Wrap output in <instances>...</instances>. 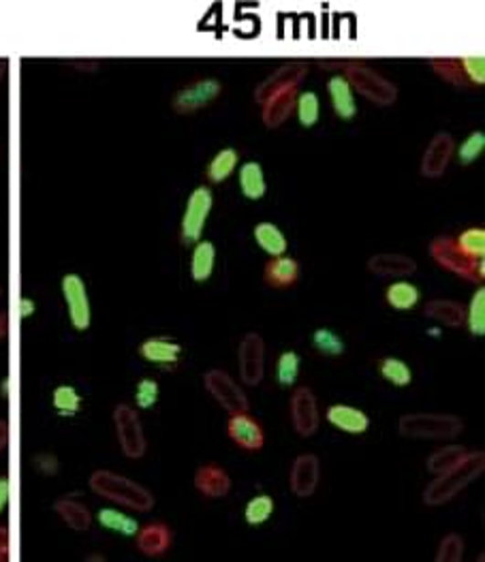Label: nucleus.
Returning <instances> with one entry per match:
<instances>
[{
  "label": "nucleus",
  "mask_w": 485,
  "mask_h": 562,
  "mask_svg": "<svg viewBox=\"0 0 485 562\" xmlns=\"http://www.w3.org/2000/svg\"><path fill=\"white\" fill-rule=\"evenodd\" d=\"M214 261H216V249L210 239L204 242H195L193 257H191V274L195 282H206L214 271Z\"/></svg>",
  "instance_id": "cd10ccee"
},
{
  "label": "nucleus",
  "mask_w": 485,
  "mask_h": 562,
  "mask_svg": "<svg viewBox=\"0 0 485 562\" xmlns=\"http://www.w3.org/2000/svg\"><path fill=\"white\" fill-rule=\"evenodd\" d=\"M464 556V539L462 535L449 533L445 535L438 543L437 549V560L438 562H459Z\"/></svg>",
  "instance_id": "37998d69"
},
{
  "label": "nucleus",
  "mask_w": 485,
  "mask_h": 562,
  "mask_svg": "<svg viewBox=\"0 0 485 562\" xmlns=\"http://www.w3.org/2000/svg\"><path fill=\"white\" fill-rule=\"evenodd\" d=\"M308 62L304 60H293L287 62V65H280L276 71H272L268 75L266 80L259 81L255 88V101L257 103H263L268 97H272V94L287 90V88H298L301 84V80L308 75Z\"/></svg>",
  "instance_id": "4468645a"
},
{
  "label": "nucleus",
  "mask_w": 485,
  "mask_h": 562,
  "mask_svg": "<svg viewBox=\"0 0 485 562\" xmlns=\"http://www.w3.org/2000/svg\"><path fill=\"white\" fill-rule=\"evenodd\" d=\"M52 402L60 415H75L81 408V396L73 385H58L54 389Z\"/></svg>",
  "instance_id": "a19ab883"
},
{
  "label": "nucleus",
  "mask_w": 485,
  "mask_h": 562,
  "mask_svg": "<svg viewBox=\"0 0 485 562\" xmlns=\"http://www.w3.org/2000/svg\"><path fill=\"white\" fill-rule=\"evenodd\" d=\"M263 278L269 287L274 289H287L293 287L300 278V263L298 259L293 257H272L266 263V270H263Z\"/></svg>",
  "instance_id": "5701e85b"
},
{
  "label": "nucleus",
  "mask_w": 485,
  "mask_h": 562,
  "mask_svg": "<svg viewBox=\"0 0 485 562\" xmlns=\"http://www.w3.org/2000/svg\"><path fill=\"white\" fill-rule=\"evenodd\" d=\"M7 332H9V319H7V314L0 313V340L7 336Z\"/></svg>",
  "instance_id": "864d4df0"
},
{
  "label": "nucleus",
  "mask_w": 485,
  "mask_h": 562,
  "mask_svg": "<svg viewBox=\"0 0 485 562\" xmlns=\"http://www.w3.org/2000/svg\"><path fill=\"white\" fill-rule=\"evenodd\" d=\"M459 62H462L466 80H469L470 86H483L485 84V60H483V56H464V58H459Z\"/></svg>",
  "instance_id": "49530a36"
},
{
  "label": "nucleus",
  "mask_w": 485,
  "mask_h": 562,
  "mask_svg": "<svg viewBox=\"0 0 485 562\" xmlns=\"http://www.w3.org/2000/svg\"><path fill=\"white\" fill-rule=\"evenodd\" d=\"M195 488L207 498H223L231 492V477L223 466L204 464L195 472Z\"/></svg>",
  "instance_id": "6ab92c4d"
},
{
  "label": "nucleus",
  "mask_w": 485,
  "mask_h": 562,
  "mask_svg": "<svg viewBox=\"0 0 485 562\" xmlns=\"http://www.w3.org/2000/svg\"><path fill=\"white\" fill-rule=\"evenodd\" d=\"M295 99H298V88H287V90H280L272 94L263 101L261 107V118L263 124L268 129H279L289 120V116L295 111Z\"/></svg>",
  "instance_id": "a211bd4d"
},
{
  "label": "nucleus",
  "mask_w": 485,
  "mask_h": 562,
  "mask_svg": "<svg viewBox=\"0 0 485 562\" xmlns=\"http://www.w3.org/2000/svg\"><path fill=\"white\" fill-rule=\"evenodd\" d=\"M327 90H330L332 107L336 111L340 120H353L357 116V103H355V92L343 73L333 75L327 81Z\"/></svg>",
  "instance_id": "b1692460"
},
{
  "label": "nucleus",
  "mask_w": 485,
  "mask_h": 562,
  "mask_svg": "<svg viewBox=\"0 0 485 562\" xmlns=\"http://www.w3.org/2000/svg\"><path fill=\"white\" fill-rule=\"evenodd\" d=\"M239 188H242L244 197L250 201H259L266 195L268 182L261 163L250 161L239 167Z\"/></svg>",
  "instance_id": "a878e982"
},
{
  "label": "nucleus",
  "mask_w": 485,
  "mask_h": 562,
  "mask_svg": "<svg viewBox=\"0 0 485 562\" xmlns=\"http://www.w3.org/2000/svg\"><path fill=\"white\" fill-rule=\"evenodd\" d=\"M214 206V195L207 186H197L186 201L185 217L180 225V238L185 244H195L201 239L204 227L207 223Z\"/></svg>",
  "instance_id": "1a4fd4ad"
},
{
  "label": "nucleus",
  "mask_w": 485,
  "mask_h": 562,
  "mask_svg": "<svg viewBox=\"0 0 485 562\" xmlns=\"http://www.w3.org/2000/svg\"><path fill=\"white\" fill-rule=\"evenodd\" d=\"M227 434L244 451H259L266 445V432L259 421L248 413H231L229 424H227Z\"/></svg>",
  "instance_id": "dca6fc26"
},
{
  "label": "nucleus",
  "mask_w": 485,
  "mask_h": 562,
  "mask_svg": "<svg viewBox=\"0 0 485 562\" xmlns=\"http://www.w3.org/2000/svg\"><path fill=\"white\" fill-rule=\"evenodd\" d=\"M272 514H274V498L268 494L250 498L247 507H244V520H247L250 526H261L263 522L269 520V515Z\"/></svg>",
  "instance_id": "58836bf2"
},
{
  "label": "nucleus",
  "mask_w": 485,
  "mask_h": 562,
  "mask_svg": "<svg viewBox=\"0 0 485 562\" xmlns=\"http://www.w3.org/2000/svg\"><path fill=\"white\" fill-rule=\"evenodd\" d=\"M159 383L154 378H142L135 387V402L140 408H153L159 400Z\"/></svg>",
  "instance_id": "a18cd8bd"
},
{
  "label": "nucleus",
  "mask_w": 485,
  "mask_h": 562,
  "mask_svg": "<svg viewBox=\"0 0 485 562\" xmlns=\"http://www.w3.org/2000/svg\"><path fill=\"white\" fill-rule=\"evenodd\" d=\"M295 113H298L300 124L311 129L319 122L321 118V103H319V94L314 90L298 92V99H295Z\"/></svg>",
  "instance_id": "c9c22d12"
},
{
  "label": "nucleus",
  "mask_w": 485,
  "mask_h": 562,
  "mask_svg": "<svg viewBox=\"0 0 485 562\" xmlns=\"http://www.w3.org/2000/svg\"><path fill=\"white\" fill-rule=\"evenodd\" d=\"M453 154H456V139H453L451 133H437L426 146L424 156H421V175L430 180L440 178L449 167Z\"/></svg>",
  "instance_id": "ddd939ff"
},
{
  "label": "nucleus",
  "mask_w": 485,
  "mask_h": 562,
  "mask_svg": "<svg viewBox=\"0 0 485 562\" xmlns=\"http://www.w3.org/2000/svg\"><path fill=\"white\" fill-rule=\"evenodd\" d=\"M11 494V482L9 477H0V511L7 507Z\"/></svg>",
  "instance_id": "8fccbe9b"
},
{
  "label": "nucleus",
  "mask_w": 485,
  "mask_h": 562,
  "mask_svg": "<svg viewBox=\"0 0 485 562\" xmlns=\"http://www.w3.org/2000/svg\"><path fill=\"white\" fill-rule=\"evenodd\" d=\"M0 293H3V289H0Z\"/></svg>",
  "instance_id": "6e6d98bb"
},
{
  "label": "nucleus",
  "mask_w": 485,
  "mask_h": 562,
  "mask_svg": "<svg viewBox=\"0 0 485 562\" xmlns=\"http://www.w3.org/2000/svg\"><path fill=\"white\" fill-rule=\"evenodd\" d=\"M239 163V153L236 148H223L218 154H214V159L207 163L206 167V178L212 182V185H220L225 182L229 175L237 169Z\"/></svg>",
  "instance_id": "c756f323"
},
{
  "label": "nucleus",
  "mask_w": 485,
  "mask_h": 562,
  "mask_svg": "<svg viewBox=\"0 0 485 562\" xmlns=\"http://www.w3.org/2000/svg\"><path fill=\"white\" fill-rule=\"evenodd\" d=\"M321 482V460L314 453H300L293 460L291 471H289V488L295 496L308 498L319 488Z\"/></svg>",
  "instance_id": "2eb2a0df"
},
{
  "label": "nucleus",
  "mask_w": 485,
  "mask_h": 562,
  "mask_svg": "<svg viewBox=\"0 0 485 562\" xmlns=\"http://www.w3.org/2000/svg\"><path fill=\"white\" fill-rule=\"evenodd\" d=\"M430 67L440 80L447 81V84L458 86V88H469L470 86L469 80H466V73H464L462 62H459V58H432Z\"/></svg>",
  "instance_id": "473e14b6"
},
{
  "label": "nucleus",
  "mask_w": 485,
  "mask_h": 562,
  "mask_svg": "<svg viewBox=\"0 0 485 562\" xmlns=\"http://www.w3.org/2000/svg\"><path fill=\"white\" fill-rule=\"evenodd\" d=\"M94 494L107 498V501L124 504V507L135 511H150L154 507V494L142 483L133 482V479L118 475L113 471L99 469L94 471L90 479H88Z\"/></svg>",
  "instance_id": "f03ea898"
},
{
  "label": "nucleus",
  "mask_w": 485,
  "mask_h": 562,
  "mask_svg": "<svg viewBox=\"0 0 485 562\" xmlns=\"http://www.w3.org/2000/svg\"><path fill=\"white\" fill-rule=\"evenodd\" d=\"M312 345L314 349L323 355H343L344 353V343L338 338V334H333L327 327H321L312 334Z\"/></svg>",
  "instance_id": "c03bdc74"
},
{
  "label": "nucleus",
  "mask_w": 485,
  "mask_h": 562,
  "mask_svg": "<svg viewBox=\"0 0 485 562\" xmlns=\"http://www.w3.org/2000/svg\"><path fill=\"white\" fill-rule=\"evenodd\" d=\"M9 443V424L5 419H0V451L5 450Z\"/></svg>",
  "instance_id": "603ef678"
},
{
  "label": "nucleus",
  "mask_w": 485,
  "mask_h": 562,
  "mask_svg": "<svg viewBox=\"0 0 485 562\" xmlns=\"http://www.w3.org/2000/svg\"><path fill=\"white\" fill-rule=\"evenodd\" d=\"M220 92H223V84H220L218 80L214 78L195 80L174 94L172 107L175 113H180V116H188V113L199 111L201 107L210 105L212 101H216Z\"/></svg>",
  "instance_id": "9d476101"
},
{
  "label": "nucleus",
  "mask_w": 485,
  "mask_h": 562,
  "mask_svg": "<svg viewBox=\"0 0 485 562\" xmlns=\"http://www.w3.org/2000/svg\"><path fill=\"white\" fill-rule=\"evenodd\" d=\"M62 295H65V304L69 311V319L75 330L84 332L92 323V308L90 298H88L86 282L79 274H65L62 276Z\"/></svg>",
  "instance_id": "f8f14e48"
},
{
  "label": "nucleus",
  "mask_w": 485,
  "mask_h": 562,
  "mask_svg": "<svg viewBox=\"0 0 485 562\" xmlns=\"http://www.w3.org/2000/svg\"><path fill=\"white\" fill-rule=\"evenodd\" d=\"M464 323L469 325L472 336H483L485 334V287H479L472 295L469 308H466Z\"/></svg>",
  "instance_id": "4c0bfd02"
},
{
  "label": "nucleus",
  "mask_w": 485,
  "mask_h": 562,
  "mask_svg": "<svg viewBox=\"0 0 485 562\" xmlns=\"http://www.w3.org/2000/svg\"><path fill=\"white\" fill-rule=\"evenodd\" d=\"M430 255L434 261H437L440 268L453 271V274L466 278V281L472 282H481L485 276V261H472L464 255L462 250L458 249L456 238L449 236H440L437 239H432L430 244Z\"/></svg>",
  "instance_id": "39448f33"
},
{
  "label": "nucleus",
  "mask_w": 485,
  "mask_h": 562,
  "mask_svg": "<svg viewBox=\"0 0 485 562\" xmlns=\"http://www.w3.org/2000/svg\"><path fill=\"white\" fill-rule=\"evenodd\" d=\"M9 547H11L9 526H3V524H0V560L9 558Z\"/></svg>",
  "instance_id": "09e8293b"
},
{
  "label": "nucleus",
  "mask_w": 485,
  "mask_h": 562,
  "mask_svg": "<svg viewBox=\"0 0 485 562\" xmlns=\"http://www.w3.org/2000/svg\"><path fill=\"white\" fill-rule=\"evenodd\" d=\"M35 464L37 469H39L43 475H56L60 469V462L58 458L54 456V453H39V456L35 458Z\"/></svg>",
  "instance_id": "de8ad7c7"
},
{
  "label": "nucleus",
  "mask_w": 485,
  "mask_h": 562,
  "mask_svg": "<svg viewBox=\"0 0 485 562\" xmlns=\"http://www.w3.org/2000/svg\"><path fill=\"white\" fill-rule=\"evenodd\" d=\"M137 549L146 556H161L172 546V528L163 522L146 524L137 530Z\"/></svg>",
  "instance_id": "412c9836"
},
{
  "label": "nucleus",
  "mask_w": 485,
  "mask_h": 562,
  "mask_svg": "<svg viewBox=\"0 0 485 562\" xmlns=\"http://www.w3.org/2000/svg\"><path fill=\"white\" fill-rule=\"evenodd\" d=\"M456 244L472 261H481L485 257V229L483 227H470V229L459 233Z\"/></svg>",
  "instance_id": "f704fd0d"
},
{
  "label": "nucleus",
  "mask_w": 485,
  "mask_h": 562,
  "mask_svg": "<svg viewBox=\"0 0 485 562\" xmlns=\"http://www.w3.org/2000/svg\"><path fill=\"white\" fill-rule=\"evenodd\" d=\"M113 426H116V437L124 456L131 460L143 458V453L148 450V440L140 413L131 404H118L113 408Z\"/></svg>",
  "instance_id": "423d86ee"
},
{
  "label": "nucleus",
  "mask_w": 485,
  "mask_h": 562,
  "mask_svg": "<svg viewBox=\"0 0 485 562\" xmlns=\"http://www.w3.org/2000/svg\"><path fill=\"white\" fill-rule=\"evenodd\" d=\"M289 413H291V424L300 437L311 439L321 426V410L319 400L311 387H295L289 402Z\"/></svg>",
  "instance_id": "9b49d317"
},
{
  "label": "nucleus",
  "mask_w": 485,
  "mask_h": 562,
  "mask_svg": "<svg viewBox=\"0 0 485 562\" xmlns=\"http://www.w3.org/2000/svg\"><path fill=\"white\" fill-rule=\"evenodd\" d=\"M204 385L214 400L229 413H247L250 410V400L247 391L242 389V385H237L229 372L212 368L204 375Z\"/></svg>",
  "instance_id": "0eeeda50"
},
{
  "label": "nucleus",
  "mask_w": 485,
  "mask_h": 562,
  "mask_svg": "<svg viewBox=\"0 0 485 562\" xmlns=\"http://www.w3.org/2000/svg\"><path fill=\"white\" fill-rule=\"evenodd\" d=\"M5 75H7V62L0 60V81H3Z\"/></svg>",
  "instance_id": "5fc2aeb1"
},
{
  "label": "nucleus",
  "mask_w": 485,
  "mask_h": 562,
  "mask_svg": "<svg viewBox=\"0 0 485 562\" xmlns=\"http://www.w3.org/2000/svg\"><path fill=\"white\" fill-rule=\"evenodd\" d=\"M485 150V133L483 131H472L469 137L464 139L458 146V161L459 165L469 167L472 161H477Z\"/></svg>",
  "instance_id": "79ce46f5"
},
{
  "label": "nucleus",
  "mask_w": 485,
  "mask_h": 562,
  "mask_svg": "<svg viewBox=\"0 0 485 562\" xmlns=\"http://www.w3.org/2000/svg\"><path fill=\"white\" fill-rule=\"evenodd\" d=\"M368 271L381 278H406L417 271V261L402 252H379L368 259Z\"/></svg>",
  "instance_id": "f3484780"
},
{
  "label": "nucleus",
  "mask_w": 485,
  "mask_h": 562,
  "mask_svg": "<svg viewBox=\"0 0 485 562\" xmlns=\"http://www.w3.org/2000/svg\"><path fill=\"white\" fill-rule=\"evenodd\" d=\"M237 366L239 378H242L244 385L257 387L263 381V375H266V343H263L261 334H244L237 345Z\"/></svg>",
  "instance_id": "6e6552de"
},
{
  "label": "nucleus",
  "mask_w": 485,
  "mask_h": 562,
  "mask_svg": "<svg viewBox=\"0 0 485 562\" xmlns=\"http://www.w3.org/2000/svg\"><path fill=\"white\" fill-rule=\"evenodd\" d=\"M379 370H381V376L385 378V381L394 383L395 387H406V385H411L413 381V370L408 368V364L402 362L400 357L381 359Z\"/></svg>",
  "instance_id": "e433bc0d"
},
{
  "label": "nucleus",
  "mask_w": 485,
  "mask_h": 562,
  "mask_svg": "<svg viewBox=\"0 0 485 562\" xmlns=\"http://www.w3.org/2000/svg\"><path fill=\"white\" fill-rule=\"evenodd\" d=\"M340 69H343V75L351 84L353 92H359L364 99L373 101L374 105L389 107L398 101V86L392 80H387L385 75H381L376 69L368 67L366 62H340Z\"/></svg>",
  "instance_id": "7ed1b4c3"
},
{
  "label": "nucleus",
  "mask_w": 485,
  "mask_h": 562,
  "mask_svg": "<svg viewBox=\"0 0 485 562\" xmlns=\"http://www.w3.org/2000/svg\"><path fill=\"white\" fill-rule=\"evenodd\" d=\"M485 471V453L483 451H469L459 460L456 466L438 472L437 479L424 490V503L427 507H443L456 498L459 492L469 488L472 482H477Z\"/></svg>",
  "instance_id": "f257e3e1"
},
{
  "label": "nucleus",
  "mask_w": 485,
  "mask_h": 562,
  "mask_svg": "<svg viewBox=\"0 0 485 562\" xmlns=\"http://www.w3.org/2000/svg\"><path fill=\"white\" fill-rule=\"evenodd\" d=\"M54 511L58 514L69 528L73 530H88L92 524V514L84 503L75 501V498H58L54 503Z\"/></svg>",
  "instance_id": "bb28decb"
},
{
  "label": "nucleus",
  "mask_w": 485,
  "mask_h": 562,
  "mask_svg": "<svg viewBox=\"0 0 485 562\" xmlns=\"http://www.w3.org/2000/svg\"><path fill=\"white\" fill-rule=\"evenodd\" d=\"M424 314L445 327H459L464 325L466 306L456 300H430L424 308Z\"/></svg>",
  "instance_id": "393cba45"
},
{
  "label": "nucleus",
  "mask_w": 485,
  "mask_h": 562,
  "mask_svg": "<svg viewBox=\"0 0 485 562\" xmlns=\"http://www.w3.org/2000/svg\"><path fill=\"white\" fill-rule=\"evenodd\" d=\"M469 450H466L464 445H445L438 447L437 451L430 453V458H427V471L434 472V475H438V472H445L447 469H451V466H456L459 460H462Z\"/></svg>",
  "instance_id": "2f4dec72"
},
{
  "label": "nucleus",
  "mask_w": 485,
  "mask_h": 562,
  "mask_svg": "<svg viewBox=\"0 0 485 562\" xmlns=\"http://www.w3.org/2000/svg\"><path fill=\"white\" fill-rule=\"evenodd\" d=\"M97 520L103 528L118 530V533H122V535H137V530H140V524H137L135 517L122 514V511L113 509V507L100 509L97 514Z\"/></svg>",
  "instance_id": "72a5a7b5"
},
{
  "label": "nucleus",
  "mask_w": 485,
  "mask_h": 562,
  "mask_svg": "<svg viewBox=\"0 0 485 562\" xmlns=\"http://www.w3.org/2000/svg\"><path fill=\"white\" fill-rule=\"evenodd\" d=\"M255 242L261 250H266L269 257H282L289 249L285 233L274 223H259L255 227Z\"/></svg>",
  "instance_id": "c85d7f7f"
},
{
  "label": "nucleus",
  "mask_w": 485,
  "mask_h": 562,
  "mask_svg": "<svg viewBox=\"0 0 485 562\" xmlns=\"http://www.w3.org/2000/svg\"><path fill=\"white\" fill-rule=\"evenodd\" d=\"M385 298H387V304L395 308V311H408V308L417 306V302L421 300V292H419V287L413 285V282L398 281L387 287Z\"/></svg>",
  "instance_id": "7c9ffc66"
},
{
  "label": "nucleus",
  "mask_w": 485,
  "mask_h": 562,
  "mask_svg": "<svg viewBox=\"0 0 485 562\" xmlns=\"http://www.w3.org/2000/svg\"><path fill=\"white\" fill-rule=\"evenodd\" d=\"M325 417L333 428L349 434H362L370 428V417L364 410L349 407V404H332Z\"/></svg>",
  "instance_id": "aec40b11"
},
{
  "label": "nucleus",
  "mask_w": 485,
  "mask_h": 562,
  "mask_svg": "<svg viewBox=\"0 0 485 562\" xmlns=\"http://www.w3.org/2000/svg\"><path fill=\"white\" fill-rule=\"evenodd\" d=\"M398 430L406 439H453L464 430V421L449 413H408L400 417Z\"/></svg>",
  "instance_id": "20e7f679"
},
{
  "label": "nucleus",
  "mask_w": 485,
  "mask_h": 562,
  "mask_svg": "<svg viewBox=\"0 0 485 562\" xmlns=\"http://www.w3.org/2000/svg\"><path fill=\"white\" fill-rule=\"evenodd\" d=\"M140 355L153 364L175 366L182 357V345L167 336H154L140 345Z\"/></svg>",
  "instance_id": "4be33fe9"
},
{
  "label": "nucleus",
  "mask_w": 485,
  "mask_h": 562,
  "mask_svg": "<svg viewBox=\"0 0 485 562\" xmlns=\"http://www.w3.org/2000/svg\"><path fill=\"white\" fill-rule=\"evenodd\" d=\"M35 311H37V304L30 298H22L20 300V314L24 319H28V317H33L35 314Z\"/></svg>",
  "instance_id": "3c124183"
},
{
  "label": "nucleus",
  "mask_w": 485,
  "mask_h": 562,
  "mask_svg": "<svg viewBox=\"0 0 485 562\" xmlns=\"http://www.w3.org/2000/svg\"><path fill=\"white\" fill-rule=\"evenodd\" d=\"M301 368V357L295 351H285L276 364V376H279L280 387H291L298 381Z\"/></svg>",
  "instance_id": "ea45409f"
}]
</instances>
